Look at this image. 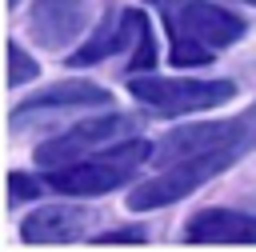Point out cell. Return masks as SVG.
Here are the masks:
<instances>
[{
  "mask_svg": "<svg viewBox=\"0 0 256 252\" xmlns=\"http://www.w3.org/2000/svg\"><path fill=\"white\" fill-rule=\"evenodd\" d=\"M164 8L168 40H172V64L192 68V64H212L216 52L232 40L244 36V20L208 4V0H152Z\"/></svg>",
  "mask_w": 256,
  "mask_h": 252,
  "instance_id": "obj_1",
  "label": "cell"
},
{
  "mask_svg": "<svg viewBox=\"0 0 256 252\" xmlns=\"http://www.w3.org/2000/svg\"><path fill=\"white\" fill-rule=\"evenodd\" d=\"M156 152V144L148 140H128V144H116V148H104L88 160H72V164H60L52 168L48 184L56 192H68V196H104L112 188H120L124 180H132V172Z\"/></svg>",
  "mask_w": 256,
  "mask_h": 252,
  "instance_id": "obj_2",
  "label": "cell"
},
{
  "mask_svg": "<svg viewBox=\"0 0 256 252\" xmlns=\"http://www.w3.org/2000/svg\"><path fill=\"white\" fill-rule=\"evenodd\" d=\"M244 148H212V152H196V156H184L180 164H172L168 172H160L156 180H144L128 192V208L144 212V208H160V204H172L188 192H196L204 180H212L216 172H224Z\"/></svg>",
  "mask_w": 256,
  "mask_h": 252,
  "instance_id": "obj_3",
  "label": "cell"
},
{
  "mask_svg": "<svg viewBox=\"0 0 256 252\" xmlns=\"http://www.w3.org/2000/svg\"><path fill=\"white\" fill-rule=\"evenodd\" d=\"M232 92H236V84H228V80H132V96L164 116L216 108V104L232 100Z\"/></svg>",
  "mask_w": 256,
  "mask_h": 252,
  "instance_id": "obj_4",
  "label": "cell"
},
{
  "mask_svg": "<svg viewBox=\"0 0 256 252\" xmlns=\"http://www.w3.org/2000/svg\"><path fill=\"white\" fill-rule=\"evenodd\" d=\"M256 140V120H208V124H184L172 128L160 144H156V160H184L196 152H212V148H248Z\"/></svg>",
  "mask_w": 256,
  "mask_h": 252,
  "instance_id": "obj_5",
  "label": "cell"
},
{
  "mask_svg": "<svg viewBox=\"0 0 256 252\" xmlns=\"http://www.w3.org/2000/svg\"><path fill=\"white\" fill-rule=\"evenodd\" d=\"M124 132H132V116H120V112L92 116V120L60 132L56 140L40 144V148H36V164H40V168H60V164L84 160L88 152H96L100 144H108V140H116V136H124Z\"/></svg>",
  "mask_w": 256,
  "mask_h": 252,
  "instance_id": "obj_6",
  "label": "cell"
},
{
  "mask_svg": "<svg viewBox=\"0 0 256 252\" xmlns=\"http://www.w3.org/2000/svg\"><path fill=\"white\" fill-rule=\"evenodd\" d=\"M88 24V4L84 0H36L32 4V40L40 48H64L80 36Z\"/></svg>",
  "mask_w": 256,
  "mask_h": 252,
  "instance_id": "obj_7",
  "label": "cell"
},
{
  "mask_svg": "<svg viewBox=\"0 0 256 252\" xmlns=\"http://www.w3.org/2000/svg\"><path fill=\"white\" fill-rule=\"evenodd\" d=\"M144 16L140 12H108L104 20H100V28H96V36L80 48V52H72L68 60L76 64V68H84V64H96V60H104V56H112V52H124L140 32H144Z\"/></svg>",
  "mask_w": 256,
  "mask_h": 252,
  "instance_id": "obj_8",
  "label": "cell"
},
{
  "mask_svg": "<svg viewBox=\"0 0 256 252\" xmlns=\"http://www.w3.org/2000/svg\"><path fill=\"white\" fill-rule=\"evenodd\" d=\"M188 244H256V216L204 208L188 224Z\"/></svg>",
  "mask_w": 256,
  "mask_h": 252,
  "instance_id": "obj_9",
  "label": "cell"
},
{
  "mask_svg": "<svg viewBox=\"0 0 256 252\" xmlns=\"http://www.w3.org/2000/svg\"><path fill=\"white\" fill-rule=\"evenodd\" d=\"M96 104H108V92L104 88H96L88 80H64V84H52V88L28 96L24 104H16L12 124H20L32 112H48V108H96Z\"/></svg>",
  "mask_w": 256,
  "mask_h": 252,
  "instance_id": "obj_10",
  "label": "cell"
},
{
  "mask_svg": "<svg viewBox=\"0 0 256 252\" xmlns=\"http://www.w3.org/2000/svg\"><path fill=\"white\" fill-rule=\"evenodd\" d=\"M84 224H88V212H84V208H40V212H32V216L20 224V232H24L28 244L52 248V244L76 240V236L84 232Z\"/></svg>",
  "mask_w": 256,
  "mask_h": 252,
  "instance_id": "obj_11",
  "label": "cell"
},
{
  "mask_svg": "<svg viewBox=\"0 0 256 252\" xmlns=\"http://www.w3.org/2000/svg\"><path fill=\"white\" fill-rule=\"evenodd\" d=\"M36 72H40V64H36L16 40H8V84H28Z\"/></svg>",
  "mask_w": 256,
  "mask_h": 252,
  "instance_id": "obj_12",
  "label": "cell"
},
{
  "mask_svg": "<svg viewBox=\"0 0 256 252\" xmlns=\"http://www.w3.org/2000/svg\"><path fill=\"white\" fill-rule=\"evenodd\" d=\"M152 64H156V40H152V28L144 24V32L136 36V52H132L128 68H132V72H144V68H152Z\"/></svg>",
  "mask_w": 256,
  "mask_h": 252,
  "instance_id": "obj_13",
  "label": "cell"
},
{
  "mask_svg": "<svg viewBox=\"0 0 256 252\" xmlns=\"http://www.w3.org/2000/svg\"><path fill=\"white\" fill-rule=\"evenodd\" d=\"M36 192H40V184H32L28 176H20V172L8 176V196H12V200H28V196H36Z\"/></svg>",
  "mask_w": 256,
  "mask_h": 252,
  "instance_id": "obj_14",
  "label": "cell"
},
{
  "mask_svg": "<svg viewBox=\"0 0 256 252\" xmlns=\"http://www.w3.org/2000/svg\"><path fill=\"white\" fill-rule=\"evenodd\" d=\"M140 240H144L140 228H124V232H108V236H100L96 244H140Z\"/></svg>",
  "mask_w": 256,
  "mask_h": 252,
  "instance_id": "obj_15",
  "label": "cell"
},
{
  "mask_svg": "<svg viewBox=\"0 0 256 252\" xmlns=\"http://www.w3.org/2000/svg\"><path fill=\"white\" fill-rule=\"evenodd\" d=\"M8 4H12V8H16V4H20V0H8Z\"/></svg>",
  "mask_w": 256,
  "mask_h": 252,
  "instance_id": "obj_16",
  "label": "cell"
},
{
  "mask_svg": "<svg viewBox=\"0 0 256 252\" xmlns=\"http://www.w3.org/2000/svg\"><path fill=\"white\" fill-rule=\"evenodd\" d=\"M244 4H256V0H244Z\"/></svg>",
  "mask_w": 256,
  "mask_h": 252,
  "instance_id": "obj_17",
  "label": "cell"
}]
</instances>
